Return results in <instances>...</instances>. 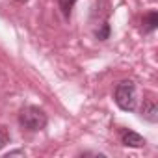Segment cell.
Wrapping results in <instances>:
<instances>
[{"label":"cell","instance_id":"2","mask_svg":"<svg viewBox=\"0 0 158 158\" xmlns=\"http://www.w3.org/2000/svg\"><path fill=\"white\" fill-rule=\"evenodd\" d=\"M115 104L125 110V112H132L136 108V84L132 80H123L117 84L115 93H114Z\"/></svg>","mask_w":158,"mask_h":158},{"label":"cell","instance_id":"5","mask_svg":"<svg viewBox=\"0 0 158 158\" xmlns=\"http://www.w3.org/2000/svg\"><path fill=\"white\" fill-rule=\"evenodd\" d=\"M158 26V13L156 11H149L145 17H143V32L145 34H151L154 32Z\"/></svg>","mask_w":158,"mask_h":158},{"label":"cell","instance_id":"1","mask_svg":"<svg viewBox=\"0 0 158 158\" xmlns=\"http://www.w3.org/2000/svg\"><path fill=\"white\" fill-rule=\"evenodd\" d=\"M48 123V117L47 114L37 108V106H24L19 114V125L24 128V130H30V132H39L47 127Z\"/></svg>","mask_w":158,"mask_h":158},{"label":"cell","instance_id":"6","mask_svg":"<svg viewBox=\"0 0 158 158\" xmlns=\"http://www.w3.org/2000/svg\"><path fill=\"white\" fill-rule=\"evenodd\" d=\"M74 4H76V0H58V6H60L61 13H63L65 17H69V15H71V11H73Z\"/></svg>","mask_w":158,"mask_h":158},{"label":"cell","instance_id":"10","mask_svg":"<svg viewBox=\"0 0 158 158\" xmlns=\"http://www.w3.org/2000/svg\"><path fill=\"white\" fill-rule=\"evenodd\" d=\"M17 2H28V0H17Z\"/></svg>","mask_w":158,"mask_h":158},{"label":"cell","instance_id":"8","mask_svg":"<svg viewBox=\"0 0 158 158\" xmlns=\"http://www.w3.org/2000/svg\"><path fill=\"white\" fill-rule=\"evenodd\" d=\"M97 39L99 41H104V39H108V35H110V24L108 23H102V28L101 30H97Z\"/></svg>","mask_w":158,"mask_h":158},{"label":"cell","instance_id":"4","mask_svg":"<svg viewBox=\"0 0 158 158\" xmlns=\"http://www.w3.org/2000/svg\"><path fill=\"white\" fill-rule=\"evenodd\" d=\"M141 117L149 123H156L158 121V106L152 99L145 101L143 102V108H141Z\"/></svg>","mask_w":158,"mask_h":158},{"label":"cell","instance_id":"7","mask_svg":"<svg viewBox=\"0 0 158 158\" xmlns=\"http://www.w3.org/2000/svg\"><path fill=\"white\" fill-rule=\"evenodd\" d=\"M10 143V132L4 125H0V151H2L6 145Z\"/></svg>","mask_w":158,"mask_h":158},{"label":"cell","instance_id":"9","mask_svg":"<svg viewBox=\"0 0 158 158\" xmlns=\"http://www.w3.org/2000/svg\"><path fill=\"white\" fill-rule=\"evenodd\" d=\"M23 154H24V151H21V149H17V151H10V152H8L6 156L10 158V156H23Z\"/></svg>","mask_w":158,"mask_h":158},{"label":"cell","instance_id":"3","mask_svg":"<svg viewBox=\"0 0 158 158\" xmlns=\"http://www.w3.org/2000/svg\"><path fill=\"white\" fill-rule=\"evenodd\" d=\"M121 143L127 145V147H143V145H145V138L139 136V134L134 132V130L125 128V130L121 132Z\"/></svg>","mask_w":158,"mask_h":158}]
</instances>
